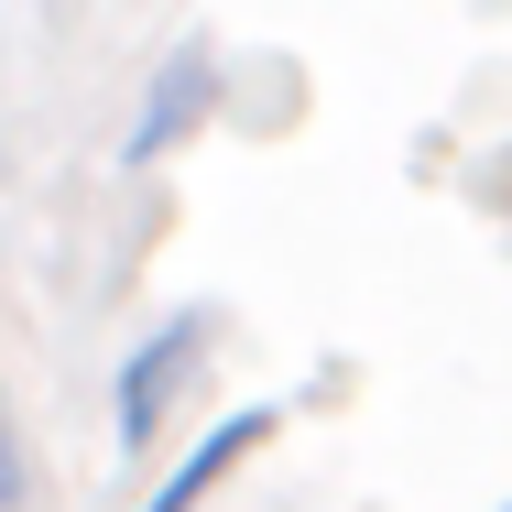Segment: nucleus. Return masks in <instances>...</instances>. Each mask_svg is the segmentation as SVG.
Segmentation results:
<instances>
[{
    "label": "nucleus",
    "mask_w": 512,
    "mask_h": 512,
    "mask_svg": "<svg viewBox=\"0 0 512 512\" xmlns=\"http://www.w3.org/2000/svg\"><path fill=\"white\" fill-rule=\"evenodd\" d=\"M218 349V316L207 306H175L142 327V349L109 371V436H120V458H142L153 436H164V414H175V393L197 382V360Z\"/></svg>",
    "instance_id": "1"
},
{
    "label": "nucleus",
    "mask_w": 512,
    "mask_h": 512,
    "mask_svg": "<svg viewBox=\"0 0 512 512\" xmlns=\"http://www.w3.org/2000/svg\"><path fill=\"white\" fill-rule=\"evenodd\" d=\"M273 436H284V414H273V404L218 414V425H207V436H197V447H186V458H175V469H164V480H153V491H142L131 512H197L207 491H229V480H240V469H251Z\"/></svg>",
    "instance_id": "2"
},
{
    "label": "nucleus",
    "mask_w": 512,
    "mask_h": 512,
    "mask_svg": "<svg viewBox=\"0 0 512 512\" xmlns=\"http://www.w3.org/2000/svg\"><path fill=\"white\" fill-rule=\"evenodd\" d=\"M207 99H218V55H207V44H175V55H164V77H153L142 109H131V131H120V164L175 153V142L207 120Z\"/></svg>",
    "instance_id": "3"
},
{
    "label": "nucleus",
    "mask_w": 512,
    "mask_h": 512,
    "mask_svg": "<svg viewBox=\"0 0 512 512\" xmlns=\"http://www.w3.org/2000/svg\"><path fill=\"white\" fill-rule=\"evenodd\" d=\"M33 502V458H22V425H11V404H0V512Z\"/></svg>",
    "instance_id": "4"
},
{
    "label": "nucleus",
    "mask_w": 512,
    "mask_h": 512,
    "mask_svg": "<svg viewBox=\"0 0 512 512\" xmlns=\"http://www.w3.org/2000/svg\"><path fill=\"white\" fill-rule=\"evenodd\" d=\"M502 512H512V502H502Z\"/></svg>",
    "instance_id": "5"
}]
</instances>
